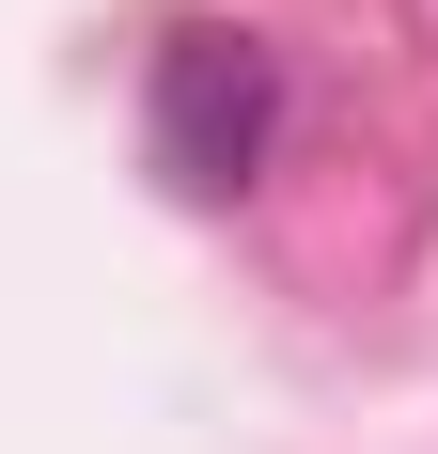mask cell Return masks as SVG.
<instances>
[{
  "label": "cell",
  "mask_w": 438,
  "mask_h": 454,
  "mask_svg": "<svg viewBox=\"0 0 438 454\" xmlns=\"http://www.w3.org/2000/svg\"><path fill=\"white\" fill-rule=\"evenodd\" d=\"M266 141H282V63L266 32H173L157 47V173L188 204H235L266 173Z\"/></svg>",
  "instance_id": "6da1fadb"
}]
</instances>
